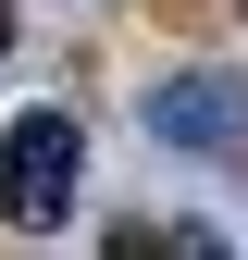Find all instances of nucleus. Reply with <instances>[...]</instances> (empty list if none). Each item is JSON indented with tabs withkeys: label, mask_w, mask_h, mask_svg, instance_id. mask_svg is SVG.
I'll list each match as a JSON object with an SVG mask.
<instances>
[{
	"label": "nucleus",
	"mask_w": 248,
	"mask_h": 260,
	"mask_svg": "<svg viewBox=\"0 0 248 260\" xmlns=\"http://www.w3.org/2000/svg\"><path fill=\"white\" fill-rule=\"evenodd\" d=\"M137 124L162 149H186V161H248V87L236 75H211V62H186V75H162L137 100Z\"/></svg>",
	"instance_id": "nucleus-2"
},
{
	"label": "nucleus",
	"mask_w": 248,
	"mask_h": 260,
	"mask_svg": "<svg viewBox=\"0 0 248 260\" xmlns=\"http://www.w3.org/2000/svg\"><path fill=\"white\" fill-rule=\"evenodd\" d=\"M0 38H13V0H0Z\"/></svg>",
	"instance_id": "nucleus-3"
},
{
	"label": "nucleus",
	"mask_w": 248,
	"mask_h": 260,
	"mask_svg": "<svg viewBox=\"0 0 248 260\" xmlns=\"http://www.w3.org/2000/svg\"><path fill=\"white\" fill-rule=\"evenodd\" d=\"M75 174H87V137H75V112H25L13 137H0V211H13L25 236H50V223L75 211Z\"/></svg>",
	"instance_id": "nucleus-1"
}]
</instances>
